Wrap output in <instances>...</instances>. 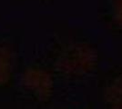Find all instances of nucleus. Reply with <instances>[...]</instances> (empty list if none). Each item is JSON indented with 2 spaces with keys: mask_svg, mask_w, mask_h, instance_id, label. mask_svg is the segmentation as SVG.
I'll use <instances>...</instances> for the list:
<instances>
[{
  "mask_svg": "<svg viewBox=\"0 0 122 109\" xmlns=\"http://www.w3.org/2000/svg\"><path fill=\"white\" fill-rule=\"evenodd\" d=\"M100 99L106 109H122V66L110 70L102 80Z\"/></svg>",
  "mask_w": 122,
  "mask_h": 109,
  "instance_id": "nucleus-3",
  "label": "nucleus"
},
{
  "mask_svg": "<svg viewBox=\"0 0 122 109\" xmlns=\"http://www.w3.org/2000/svg\"><path fill=\"white\" fill-rule=\"evenodd\" d=\"M103 13L106 26L113 33L122 36V0H109Z\"/></svg>",
  "mask_w": 122,
  "mask_h": 109,
  "instance_id": "nucleus-4",
  "label": "nucleus"
},
{
  "mask_svg": "<svg viewBox=\"0 0 122 109\" xmlns=\"http://www.w3.org/2000/svg\"><path fill=\"white\" fill-rule=\"evenodd\" d=\"M21 84L25 90L40 101H46L53 95L55 83L50 72L41 67H32L25 70Z\"/></svg>",
  "mask_w": 122,
  "mask_h": 109,
  "instance_id": "nucleus-2",
  "label": "nucleus"
},
{
  "mask_svg": "<svg viewBox=\"0 0 122 109\" xmlns=\"http://www.w3.org/2000/svg\"><path fill=\"white\" fill-rule=\"evenodd\" d=\"M13 53L6 47H0V85L5 84L13 70Z\"/></svg>",
  "mask_w": 122,
  "mask_h": 109,
  "instance_id": "nucleus-5",
  "label": "nucleus"
},
{
  "mask_svg": "<svg viewBox=\"0 0 122 109\" xmlns=\"http://www.w3.org/2000/svg\"><path fill=\"white\" fill-rule=\"evenodd\" d=\"M99 54L91 42L79 39L66 44L56 59V69L64 76L76 80L86 79L95 73Z\"/></svg>",
  "mask_w": 122,
  "mask_h": 109,
  "instance_id": "nucleus-1",
  "label": "nucleus"
}]
</instances>
